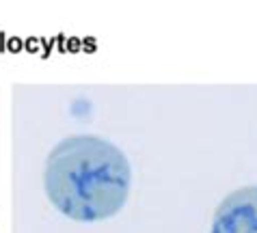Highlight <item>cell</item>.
<instances>
[{
	"label": "cell",
	"mask_w": 257,
	"mask_h": 233,
	"mask_svg": "<svg viewBox=\"0 0 257 233\" xmlns=\"http://www.w3.org/2000/svg\"><path fill=\"white\" fill-rule=\"evenodd\" d=\"M130 162L110 140L80 134L61 140L50 151L44 171L52 205L78 222L115 216L130 194Z\"/></svg>",
	"instance_id": "obj_1"
},
{
	"label": "cell",
	"mask_w": 257,
	"mask_h": 233,
	"mask_svg": "<svg viewBox=\"0 0 257 233\" xmlns=\"http://www.w3.org/2000/svg\"><path fill=\"white\" fill-rule=\"evenodd\" d=\"M210 233H257V186L227 194L214 211Z\"/></svg>",
	"instance_id": "obj_2"
}]
</instances>
